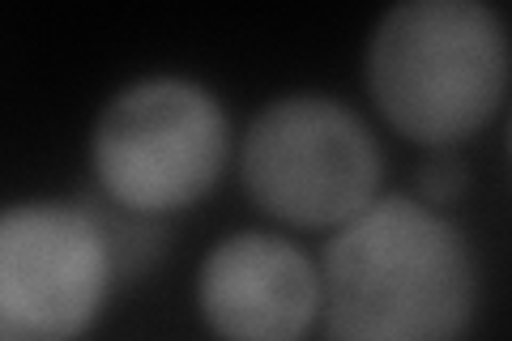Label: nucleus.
Masks as SVG:
<instances>
[{
    "instance_id": "nucleus-5",
    "label": "nucleus",
    "mask_w": 512,
    "mask_h": 341,
    "mask_svg": "<svg viewBox=\"0 0 512 341\" xmlns=\"http://www.w3.org/2000/svg\"><path fill=\"white\" fill-rule=\"evenodd\" d=\"M116 282L94 201L0 205V341H82Z\"/></svg>"
},
{
    "instance_id": "nucleus-3",
    "label": "nucleus",
    "mask_w": 512,
    "mask_h": 341,
    "mask_svg": "<svg viewBox=\"0 0 512 341\" xmlns=\"http://www.w3.org/2000/svg\"><path fill=\"white\" fill-rule=\"evenodd\" d=\"M86 154L107 205L163 222L218 188L235 158V128L205 81L146 73L99 107Z\"/></svg>"
},
{
    "instance_id": "nucleus-2",
    "label": "nucleus",
    "mask_w": 512,
    "mask_h": 341,
    "mask_svg": "<svg viewBox=\"0 0 512 341\" xmlns=\"http://www.w3.org/2000/svg\"><path fill=\"white\" fill-rule=\"evenodd\" d=\"M512 52L487 0H402L363 47V86L380 120L423 150H457L500 116Z\"/></svg>"
},
{
    "instance_id": "nucleus-6",
    "label": "nucleus",
    "mask_w": 512,
    "mask_h": 341,
    "mask_svg": "<svg viewBox=\"0 0 512 341\" xmlns=\"http://www.w3.org/2000/svg\"><path fill=\"white\" fill-rule=\"evenodd\" d=\"M214 341H308L320 324V265L282 231L222 235L192 282Z\"/></svg>"
},
{
    "instance_id": "nucleus-4",
    "label": "nucleus",
    "mask_w": 512,
    "mask_h": 341,
    "mask_svg": "<svg viewBox=\"0 0 512 341\" xmlns=\"http://www.w3.org/2000/svg\"><path fill=\"white\" fill-rule=\"evenodd\" d=\"M248 201L291 231H338L384 192L376 128L338 94L269 99L235 141Z\"/></svg>"
},
{
    "instance_id": "nucleus-1",
    "label": "nucleus",
    "mask_w": 512,
    "mask_h": 341,
    "mask_svg": "<svg viewBox=\"0 0 512 341\" xmlns=\"http://www.w3.org/2000/svg\"><path fill=\"white\" fill-rule=\"evenodd\" d=\"M316 265L329 341H466L478 320L470 235L410 192H380L329 231Z\"/></svg>"
},
{
    "instance_id": "nucleus-7",
    "label": "nucleus",
    "mask_w": 512,
    "mask_h": 341,
    "mask_svg": "<svg viewBox=\"0 0 512 341\" xmlns=\"http://www.w3.org/2000/svg\"><path fill=\"white\" fill-rule=\"evenodd\" d=\"M466 184H470V175H466V162L457 158V150H431V158L419 167V180H414L410 197H419L423 205L448 214V205L461 201Z\"/></svg>"
}]
</instances>
